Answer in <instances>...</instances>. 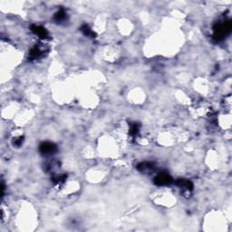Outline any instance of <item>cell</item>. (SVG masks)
Here are the masks:
<instances>
[{"label": "cell", "mask_w": 232, "mask_h": 232, "mask_svg": "<svg viewBox=\"0 0 232 232\" xmlns=\"http://www.w3.org/2000/svg\"><path fill=\"white\" fill-rule=\"evenodd\" d=\"M155 181L159 185H166L170 182V178L167 174H160L155 179Z\"/></svg>", "instance_id": "obj_1"}, {"label": "cell", "mask_w": 232, "mask_h": 232, "mask_svg": "<svg viewBox=\"0 0 232 232\" xmlns=\"http://www.w3.org/2000/svg\"><path fill=\"white\" fill-rule=\"evenodd\" d=\"M55 149V146L51 143H45L42 145V151L45 153H50L51 152H53Z\"/></svg>", "instance_id": "obj_2"}]
</instances>
